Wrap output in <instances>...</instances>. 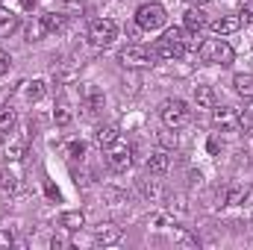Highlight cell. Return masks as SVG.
<instances>
[{"label":"cell","mask_w":253,"mask_h":250,"mask_svg":"<svg viewBox=\"0 0 253 250\" xmlns=\"http://www.w3.org/2000/svg\"><path fill=\"white\" fill-rule=\"evenodd\" d=\"M197 56H200L203 62H212V65H230L233 56H236V50H233L224 39H206V42H200Z\"/></svg>","instance_id":"1"},{"label":"cell","mask_w":253,"mask_h":250,"mask_svg":"<svg viewBox=\"0 0 253 250\" xmlns=\"http://www.w3.org/2000/svg\"><path fill=\"white\" fill-rule=\"evenodd\" d=\"M159 115H162V124L168 126V129H180V126L189 124L191 109H189V103H186V100H180V97H171V100H165V103H162Z\"/></svg>","instance_id":"2"},{"label":"cell","mask_w":253,"mask_h":250,"mask_svg":"<svg viewBox=\"0 0 253 250\" xmlns=\"http://www.w3.org/2000/svg\"><path fill=\"white\" fill-rule=\"evenodd\" d=\"M165 21H168V15H165V6H162V3H141V6L135 9V24H138L141 30H147V33L162 30Z\"/></svg>","instance_id":"3"},{"label":"cell","mask_w":253,"mask_h":250,"mask_svg":"<svg viewBox=\"0 0 253 250\" xmlns=\"http://www.w3.org/2000/svg\"><path fill=\"white\" fill-rule=\"evenodd\" d=\"M115 36H118V24H115L112 18H97V21L88 27V42H91L94 47H106V44H112Z\"/></svg>","instance_id":"4"},{"label":"cell","mask_w":253,"mask_h":250,"mask_svg":"<svg viewBox=\"0 0 253 250\" xmlns=\"http://www.w3.org/2000/svg\"><path fill=\"white\" fill-rule=\"evenodd\" d=\"M121 65H126V68H147V65H153V50H147L141 44H129V47L121 50Z\"/></svg>","instance_id":"5"},{"label":"cell","mask_w":253,"mask_h":250,"mask_svg":"<svg viewBox=\"0 0 253 250\" xmlns=\"http://www.w3.org/2000/svg\"><path fill=\"white\" fill-rule=\"evenodd\" d=\"M106 153H109V156H106V162H109V168H112V171H126V168L132 165L129 144H126V141H121V138H118L112 147H106Z\"/></svg>","instance_id":"6"},{"label":"cell","mask_w":253,"mask_h":250,"mask_svg":"<svg viewBox=\"0 0 253 250\" xmlns=\"http://www.w3.org/2000/svg\"><path fill=\"white\" fill-rule=\"evenodd\" d=\"M80 100H83V109H85V115H97L100 109H103V103H106V94L97 88V85H83L80 88Z\"/></svg>","instance_id":"7"},{"label":"cell","mask_w":253,"mask_h":250,"mask_svg":"<svg viewBox=\"0 0 253 250\" xmlns=\"http://www.w3.org/2000/svg\"><path fill=\"white\" fill-rule=\"evenodd\" d=\"M212 126L221 129V132H236L239 129V112L230 109V106H221V109H212Z\"/></svg>","instance_id":"8"},{"label":"cell","mask_w":253,"mask_h":250,"mask_svg":"<svg viewBox=\"0 0 253 250\" xmlns=\"http://www.w3.org/2000/svg\"><path fill=\"white\" fill-rule=\"evenodd\" d=\"M124 239V230L118 227V224H100L97 230H94V245H103V248H112V245H118Z\"/></svg>","instance_id":"9"},{"label":"cell","mask_w":253,"mask_h":250,"mask_svg":"<svg viewBox=\"0 0 253 250\" xmlns=\"http://www.w3.org/2000/svg\"><path fill=\"white\" fill-rule=\"evenodd\" d=\"M239 27H242V15H221V18L212 21V33H215V36H230V33H236Z\"/></svg>","instance_id":"10"},{"label":"cell","mask_w":253,"mask_h":250,"mask_svg":"<svg viewBox=\"0 0 253 250\" xmlns=\"http://www.w3.org/2000/svg\"><path fill=\"white\" fill-rule=\"evenodd\" d=\"M168 168H171V156H168L165 147H159V150H153V153L147 156V171H150V174H165Z\"/></svg>","instance_id":"11"},{"label":"cell","mask_w":253,"mask_h":250,"mask_svg":"<svg viewBox=\"0 0 253 250\" xmlns=\"http://www.w3.org/2000/svg\"><path fill=\"white\" fill-rule=\"evenodd\" d=\"M183 24H186V30H189L191 36H197V33L206 27V15L200 12V6H189L186 15H183Z\"/></svg>","instance_id":"12"},{"label":"cell","mask_w":253,"mask_h":250,"mask_svg":"<svg viewBox=\"0 0 253 250\" xmlns=\"http://www.w3.org/2000/svg\"><path fill=\"white\" fill-rule=\"evenodd\" d=\"M21 94H24L30 103H36V100H42V97L47 94V83H44V80H30V83H21Z\"/></svg>","instance_id":"13"},{"label":"cell","mask_w":253,"mask_h":250,"mask_svg":"<svg viewBox=\"0 0 253 250\" xmlns=\"http://www.w3.org/2000/svg\"><path fill=\"white\" fill-rule=\"evenodd\" d=\"M47 33H50V30H47V18H44V15H36V18L27 24V42H42Z\"/></svg>","instance_id":"14"},{"label":"cell","mask_w":253,"mask_h":250,"mask_svg":"<svg viewBox=\"0 0 253 250\" xmlns=\"http://www.w3.org/2000/svg\"><path fill=\"white\" fill-rule=\"evenodd\" d=\"M245 188H239V186H227V188H221L218 191V206H233V203H239V200H245Z\"/></svg>","instance_id":"15"},{"label":"cell","mask_w":253,"mask_h":250,"mask_svg":"<svg viewBox=\"0 0 253 250\" xmlns=\"http://www.w3.org/2000/svg\"><path fill=\"white\" fill-rule=\"evenodd\" d=\"M194 103H197V109H215V88L212 85H197L194 88Z\"/></svg>","instance_id":"16"},{"label":"cell","mask_w":253,"mask_h":250,"mask_svg":"<svg viewBox=\"0 0 253 250\" xmlns=\"http://www.w3.org/2000/svg\"><path fill=\"white\" fill-rule=\"evenodd\" d=\"M59 224H62L65 230H71V233H77V230H83V227H85V215H83L80 209H74V212H62V218H59Z\"/></svg>","instance_id":"17"},{"label":"cell","mask_w":253,"mask_h":250,"mask_svg":"<svg viewBox=\"0 0 253 250\" xmlns=\"http://www.w3.org/2000/svg\"><path fill=\"white\" fill-rule=\"evenodd\" d=\"M233 85H236V91L245 100H253V74H236L233 77Z\"/></svg>","instance_id":"18"},{"label":"cell","mask_w":253,"mask_h":250,"mask_svg":"<svg viewBox=\"0 0 253 250\" xmlns=\"http://www.w3.org/2000/svg\"><path fill=\"white\" fill-rule=\"evenodd\" d=\"M15 27H18V18H15V12H9L6 6H0V39L12 36V33H15Z\"/></svg>","instance_id":"19"},{"label":"cell","mask_w":253,"mask_h":250,"mask_svg":"<svg viewBox=\"0 0 253 250\" xmlns=\"http://www.w3.org/2000/svg\"><path fill=\"white\" fill-rule=\"evenodd\" d=\"M94 138H97V144H100V147H112V144L121 138V132H118L115 126H100Z\"/></svg>","instance_id":"20"},{"label":"cell","mask_w":253,"mask_h":250,"mask_svg":"<svg viewBox=\"0 0 253 250\" xmlns=\"http://www.w3.org/2000/svg\"><path fill=\"white\" fill-rule=\"evenodd\" d=\"M141 194L147 200H159L162 197V183L159 180H141Z\"/></svg>","instance_id":"21"},{"label":"cell","mask_w":253,"mask_h":250,"mask_svg":"<svg viewBox=\"0 0 253 250\" xmlns=\"http://www.w3.org/2000/svg\"><path fill=\"white\" fill-rule=\"evenodd\" d=\"M71 118H74V112H71V106H68V103H56V109H53V121H56V124L59 126H68L71 124Z\"/></svg>","instance_id":"22"},{"label":"cell","mask_w":253,"mask_h":250,"mask_svg":"<svg viewBox=\"0 0 253 250\" xmlns=\"http://www.w3.org/2000/svg\"><path fill=\"white\" fill-rule=\"evenodd\" d=\"M156 141H159V147H165V150H177V144H180L177 132H174V129H168V126H165V132H159V135H156Z\"/></svg>","instance_id":"23"},{"label":"cell","mask_w":253,"mask_h":250,"mask_svg":"<svg viewBox=\"0 0 253 250\" xmlns=\"http://www.w3.org/2000/svg\"><path fill=\"white\" fill-rule=\"evenodd\" d=\"M15 188H18V177H15L12 171L0 168V191H3V194H12Z\"/></svg>","instance_id":"24"},{"label":"cell","mask_w":253,"mask_h":250,"mask_svg":"<svg viewBox=\"0 0 253 250\" xmlns=\"http://www.w3.org/2000/svg\"><path fill=\"white\" fill-rule=\"evenodd\" d=\"M83 153H85V144H83L80 138L65 141V156H68V159H83Z\"/></svg>","instance_id":"25"},{"label":"cell","mask_w":253,"mask_h":250,"mask_svg":"<svg viewBox=\"0 0 253 250\" xmlns=\"http://www.w3.org/2000/svg\"><path fill=\"white\" fill-rule=\"evenodd\" d=\"M24 150H27L24 141H9V144H6V159H9V162H21V159H24Z\"/></svg>","instance_id":"26"},{"label":"cell","mask_w":253,"mask_h":250,"mask_svg":"<svg viewBox=\"0 0 253 250\" xmlns=\"http://www.w3.org/2000/svg\"><path fill=\"white\" fill-rule=\"evenodd\" d=\"M44 18H47V30L50 33L65 30V12H44Z\"/></svg>","instance_id":"27"},{"label":"cell","mask_w":253,"mask_h":250,"mask_svg":"<svg viewBox=\"0 0 253 250\" xmlns=\"http://www.w3.org/2000/svg\"><path fill=\"white\" fill-rule=\"evenodd\" d=\"M239 124L245 126V129H253V100L242 109V112H239Z\"/></svg>","instance_id":"28"},{"label":"cell","mask_w":253,"mask_h":250,"mask_svg":"<svg viewBox=\"0 0 253 250\" xmlns=\"http://www.w3.org/2000/svg\"><path fill=\"white\" fill-rule=\"evenodd\" d=\"M12 121H15V112H12L9 106H3V103H0V129L12 126Z\"/></svg>","instance_id":"29"},{"label":"cell","mask_w":253,"mask_h":250,"mask_svg":"<svg viewBox=\"0 0 253 250\" xmlns=\"http://www.w3.org/2000/svg\"><path fill=\"white\" fill-rule=\"evenodd\" d=\"M9 68H12V56H9L6 50H0V77L9 74Z\"/></svg>","instance_id":"30"},{"label":"cell","mask_w":253,"mask_h":250,"mask_svg":"<svg viewBox=\"0 0 253 250\" xmlns=\"http://www.w3.org/2000/svg\"><path fill=\"white\" fill-rule=\"evenodd\" d=\"M242 18H245L248 24H253V0H245V3H242Z\"/></svg>","instance_id":"31"},{"label":"cell","mask_w":253,"mask_h":250,"mask_svg":"<svg viewBox=\"0 0 253 250\" xmlns=\"http://www.w3.org/2000/svg\"><path fill=\"white\" fill-rule=\"evenodd\" d=\"M59 6L68 9V12H80L83 9V0H59Z\"/></svg>","instance_id":"32"},{"label":"cell","mask_w":253,"mask_h":250,"mask_svg":"<svg viewBox=\"0 0 253 250\" xmlns=\"http://www.w3.org/2000/svg\"><path fill=\"white\" fill-rule=\"evenodd\" d=\"M12 242H15V239H12V233H9V230H0V250L12 248Z\"/></svg>","instance_id":"33"},{"label":"cell","mask_w":253,"mask_h":250,"mask_svg":"<svg viewBox=\"0 0 253 250\" xmlns=\"http://www.w3.org/2000/svg\"><path fill=\"white\" fill-rule=\"evenodd\" d=\"M174 233H177V239H180L183 245H189V248H191V245H194V239H191V236H189V233H186V230H180V227H177Z\"/></svg>","instance_id":"34"},{"label":"cell","mask_w":253,"mask_h":250,"mask_svg":"<svg viewBox=\"0 0 253 250\" xmlns=\"http://www.w3.org/2000/svg\"><path fill=\"white\" fill-rule=\"evenodd\" d=\"M206 147H209V153H218V150H221V144H218V138H209V144H206Z\"/></svg>","instance_id":"35"},{"label":"cell","mask_w":253,"mask_h":250,"mask_svg":"<svg viewBox=\"0 0 253 250\" xmlns=\"http://www.w3.org/2000/svg\"><path fill=\"white\" fill-rule=\"evenodd\" d=\"M50 245H53V248H65V245H68V242H65L62 236H53V242H50Z\"/></svg>","instance_id":"36"},{"label":"cell","mask_w":253,"mask_h":250,"mask_svg":"<svg viewBox=\"0 0 253 250\" xmlns=\"http://www.w3.org/2000/svg\"><path fill=\"white\" fill-rule=\"evenodd\" d=\"M36 3H39V0H21V6H24V9H36Z\"/></svg>","instance_id":"37"},{"label":"cell","mask_w":253,"mask_h":250,"mask_svg":"<svg viewBox=\"0 0 253 250\" xmlns=\"http://www.w3.org/2000/svg\"><path fill=\"white\" fill-rule=\"evenodd\" d=\"M186 3H189V6H200V9H203V6H206L209 0H186Z\"/></svg>","instance_id":"38"}]
</instances>
